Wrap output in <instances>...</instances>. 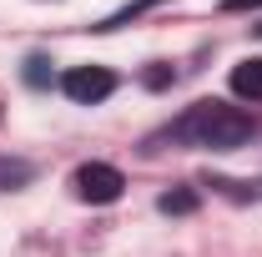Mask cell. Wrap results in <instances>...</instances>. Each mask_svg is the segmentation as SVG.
<instances>
[{
	"label": "cell",
	"mask_w": 262,
	"mask_h": 257,
	"mask_svg": "<svg viewBox=\"0 0 262 257\" xmlns=\"http://www.w3.org/2000/svg\"><path fill=\"white\" fill-rule=\"evenodd\" d=\"M162 212H192V197L177 192V197H162Z\"/></svg>",
	"instance_id": "5"
},
{
	"label": "cell",
	"mask_w": 262,
	"mask_h": 257,
	"mask_svg": "<svg viewBox=\"0 0 262 257\" xmlns=\"http://www.w3.org/2000/svg\"><path fill=\"white\" fill-rule=\"evenodd\" d=\"M121 187H126V177H121L111 161H86V166L76 172V197H81V202L106 207V202H116V197H121Z\"/></svg>",
	"instance_id": "3"
},
{
	"label": "cell",
	"mask_w": 262,
	"mask_h": 257,
	"mask_svg": "<svg viewBox=\"0 0 262 257\" xmlns=\"http://www.w3.org/2000/svg\"><path fill=\"white\" fill-rule=\"evenodd\" d=\"M26 81H31V86H46V61H40V56L31 61V71H26Z\"/></svg>",
	"instance_id": "6"
},
{
	"label": "cell",
	"mask_w": 262,
	"mask_h": 257,
	"mask_svg": "<svg viewBox=\"0 0 262 257\" xmlns=\"http://www.w3.org/2000/svg\"><path fill=\"white\" fill-rule=\"evenodd\" d=\"M171 136L187 146H207V152H237L242 141H252V116L227 101H196L171 126Z\"/></svg>",
	"instance_id": "1"
},
{
	"label": "cell",
	"mask_w": 262,
	"mask_h": 257,
	"mask_svg": "<svg viewBox=\"0 0 262 257\" xmlns=\"http://www.w3.org/2000/svg\"><path fill=\"white\" fill-rule=\"evenodd\" d=\"M232 91L242 101H262V56H247L232 66Z\"/></svg>",
	"instance_id": "4"
},
{
	"label": "cell",
	"mask_w": 262,
	"mask_h": 257,
	"mask_svg": "<svg viewBox=\"0 0 262 257\" xmlns=\"http://www.w3.org/2000/svg\"><path fill=\"white\" fill-rule=\"evenodd\" d=\"M61 91L76 101V106H96V101H106L116 91V76H111L106 66H71L61 76Z\"/></svg>",
	"instance_id": "2"
},
{
	"label": "cell",
	"mask_w": 262,
	"mask_h": 257,
	"mask_svg": "<svg viewBox=\"0 0 262 257\" xmlns=\"http://www.w3.org/2000/svg\"><path fill=\"white\" fill-rule=\"evenodd\" d=\"M252 5H262V0H222V10H252Z\"/></svg>",
	"instance_id": "7"
}]
</instances>
